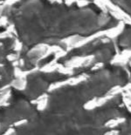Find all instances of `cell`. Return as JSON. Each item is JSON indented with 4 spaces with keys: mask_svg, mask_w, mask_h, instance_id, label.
I'll return each instance as SVG.
<instances>
[{
    "mask_svg": "<svg viewBox=\"0 0 131 135\" xmlns=\"http://www.w3.org/2000/svg\"><path fill=\"white\" fill-rule=\"evenodd\" d=\"M105 37L106 36L99 37L82 46L73 49L67 55L64 57L63 60L66 62L77 57L81 58V57L94 55V59L92 61L94 65L109 64L116 55L115 43L109 37L106 41H104Z\"/></svg>",
    "mask_w": 131,
    "mask_h": 135,
    "instance_id": "1",
    "label": "cell"
},
{
    "mask_svg": "<svg viewBox=\"0 0 131 135\" xmlns=\"http://www.w3.org/2000/svg\"><path fill=\"white\" fill-rule=\"evenodd\" d=\"M115 43L121 52L126 50H131V25H125L122 31L115 38Z\"/></svg>",
    "mask_w": 131,
    "mask_h": 135,
    "instance_id": "2",
    "label": "cell"
},
{
    "mask_svg": "<svg viewBox=\"0 0 131 135\" xmlns=\"http://www.w3.org/2000/svg\"><path fill=\"white\" fill-rule=\"evenodd\" d=\"M131 18V0H109Z\"/></svg>",
    "mask_w": 131,
    "mask_h": 135,
    "instance_id": "3",
    "label": "cell"
},
{
    "mask_svg": "<svg viewBox=\"0 0 131 135\" xmlns=\"http://www.w3.org/2000/svg\"><path fill=\"white\" fill-rule=\"evenodd\" d=\"M124 121H125V119H123V118H118V119L109 120L107 122H106L105 126L109 128H114V127H115V126H117L119 124H121V123H123Z\"/></svg>",
    "mask_w": 131,
    "mask_h": 135,
    "instance_id": "4",
    "label": "cell"
},
{
    "mask_svg": "<svg viewBox=\"0 0 131 135\" xmlns=\"http://www.w3.org/2000/svg\"><path fill=\"white\" fill-rule=\"evenodd\" d=\"M46 105H47V99H43L42 101H39V103L38 104V110L39 111H43L44 109L46 107Z\"/></svg>",
    "mask_w": 131,
    "mask_h": 135,
    "instance_id": "5",
    "label": "cell"
},
{
    "mask_svg": "<svg viewBox=\"0 0 131 135\" xmlns=\"http://www.w3.org/2000/svg\"><path fill=\"white\" fill-rule=\"evenodd\" d=\"M27 123V120L26 119H21V120H19V121H17V122H15L14 123V126H23V125H25V124H26Z\"/></svg>",
    "mask_w": 131,
    "mask_h": 135,
    "instance_id": "6",
    "label": "cell"
},
{
    "mask_svg": "<svg viewBox=\"0 0 131 135\" xmlns=\"http://www.w3.org/2000/svg\"><path fill=\"white\" fill-rule=\"evenodd\" d=\"M13 133H14V129L13 128H9L4 134H1V135H11Z\"/></svg>",
    "mask_w": 131,
    "mask_h": 135,
    "instance_id": "7",
    "label": "cell"
}]
</instances>
